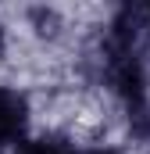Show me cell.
<instances>
[{
	"instance_id": "3957f363",
	"label": "cell",
	"mask_w": 150,
	"mask_h": 154,
	"mask_svg": "<svg viewBox=\"0 0 150 154\" xmlns=\"http://www.w3.org/2000/svg\"><path fill=\"white\" fill-rule=\"evenodd\" d=\"M86 154H118V151H111V147H97V151H86Z\"/></svg>"
},
{
	"instance_id": "7a4b0ae2",
	"label": "cell",
	"mask_w": 150,
	"mask_h": 154,
	"mask_svg": "<svg viewBox=\"0 0 150 154\" xmlns=\"http://www.w3.org/2000/svg\"><path fill=\"white\" fill-rule=\"evenodd\" d=\"M22 154H82V151L61 136H36V140H25Z\"/></svg>"
},
{
	"instance_id": "6da1fadb",
	"label": "cell",
	"mask_w": 150,
	"mask_h": 154,
	"mask_svg": "<svg viewBox=\"0 0 150 154\" xmlns=\"http://www.w3.org/2000/svg\"><path fill=\"white\" fill-rule=\"evenodd\" d=\"M25 125V100L14 90H0V143L14 140Z\"/></svg>"
}]
</instances>
